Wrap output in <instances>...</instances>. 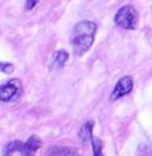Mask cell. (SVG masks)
<instances>
[{
    "mask_svg": "<svg viewBox=\"0 0 152 156\" xmlns=\"http://www.w3.org/2000/svg\"><path fill=\"white\" fill-rule=\"evenodd\" d=\"M97 32V26L90 20L79 22L73 27L71 35V45H72L73 54L76 56L86 55L95 41V35Z\"/></svg>",
    "mask_w": 152,
    "mask_h": 156,
    "instance_id": "cell-1",
    "label": "cell"
},
{
    "mask_svg": "<svg viewBox=\"0 0 152 156\" xmlns=\"http://www.w3.org/2000/svg\"><path fill=\"white\" fill-rule=\"evenodd\" d=\"M41 147V139L37 135H32L27 141L13 140L9 141L3 148V156H35Z\"/></svg>",
    "mask_w": 152,
    "mask_h": 156,
    "instance_id": "cell-2",
    "label": "cell"
},
{
    "mask_svg": "<svg viewBox=\"0 0 152 156\" xmlns=\"http://www.w3.org/2000/svg\"><path fill=\"white\" fill-rule=\"evenodd\" d=\"M115 24L123 30H136L139 26V12L133 5H123L115 15Z\"/></svg>",
    "mask_w": 152,
    "mask_h": 156,
    "instance_id": "cell-3",
    "label": "cell"
},
{
    "mask_svg": "<svg viewBox=\"0 0 152 156\" xmlns=\"http://www.w3.org/2000/svg\"><path fill=\"white\" fill-rule=\"evenodd\" d=\"M23 84L19 79H11L0 87V100L3 103H12L20 98Z\"/></svg>",
    "mask_w": 152,
    "mask_h": 156,
    "instance_id": "cell-4",
    "label": "cell"
},
{
    "mask_svg": "<svg viewBox=\"0 0 152 156\" xmlns=\"http://www.w3.org/2000/svg\"><path fill=\"white\" fill-rule=\"evenodd\" d=\"M133 90V79L131 76H123L114 88L111 94L112 100H119V99L127 96L128 94H131V91Z\"/></svg>",
    "mask_w": 152,
    "mask_h": 156,
    "instance_id": "cell-5",
    "label": "cell"
},
{
    "mask_svg": "<svg viewBox=\"0 0 152 156\" xmlns=\"http://www.w3.org/2000/svg\"><path fill=\"white\" fill-rule=\"evenodd\" d=\"M94 122L90 120V122L84 123L82 126V128L79 131V139L82 140V143L87 144V143H92V139H94V135H92V131H94Z\"/></svg>",
    "mask_w": 152,
    "mask_h": 156,
    "instance_id": "cell-6",
    "label": "cell"
},
{
    "mask_svg": "<svg viewBox=\"0 0 152 156\" xmlns=\"http://www.w3.org/2000/svg\"><path fill=\"white\" fill-rule=\"evenodd\" d=\"M68 58H69L68 52L64 51V49H59V51L55 52L54 58H52V64H51V67L54 69L63 68V67L65 66V63H67V60H68Z\"/></svg>",
    "mask_w": 152,
    "mask_h": 156,
    "instance_id": "cell-7",
    "label": "cell"
},
{
    "mask_svg": "<svg viewBox=\"0 0 152 156\" xmlns=\"http://www.w3.org/2000/svg\"><path fill=\"white\" fill-rule=\"evenodd\" d=\"M92 152H94V156H104V143L101 139H99V137H95L92 139Z\"/></svg>",
    "mask_w": 152,
    "mask_h": 156,
    "instance_id": "cell-8",
    "label": "cell"
},
{
    "mask_svg": "<svg viewBox=\"0 0 152 156\" xmlns=\"http://www.w3.org/2000/svg\"><path fill=\"white\" fill-rule=\"evenodd\" d=\"M0 69H2L3 73H11L15 71V66L11 64V63H2L0 64Z\"/></svg>",
    "mask_w": 152,
    "mask_h": 156,
    "instance_id": "cell-9",
    "label": "cell"
},
{
    "mask_svg": "<svg viewBox=\"0 0 152 156\" xmlns=\"http://www.w3.org/2000/svg\"><path fill=\"white\" fill-rule=\"evenodd\" d=\"M39 3V0H27L26 2V9L27 11H31V9H34L36 4Z\"/></svg>",
    "mask_w": 152,
    "mask_h": 156,
    "instance_id": "cell-10",
    "label": "cell"
}]
</instances>
